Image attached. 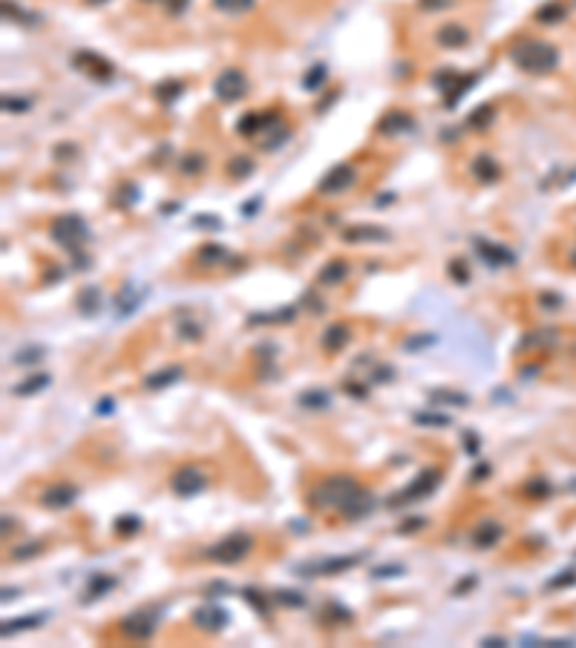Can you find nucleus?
Here are the masks:
<instances>
[{
  "label": "nucleus",
  "instance_id": "obj_11",
  "mask_svg": "<svg viewBox=\"0 0 576 648\" xmlns=\"http://www.w3.org/2000/svg\"><path fill=\"white\" fill-rule=\"evenodd\" d=\"M75 498H78V487H75V484L61 481V484H50V487L43 490L41 505L46 510H63V507L75 505Z\"/></svg>",
  "mask_w": 576,
  "mask_h": 648
},
{
  "label": "nucleus",
  "instance_id": "obj_23",
  "mask_svg": "<svg viewBox=\"0 0 576 648\" xmlns=\"http://www.w3.org/2000/svg\"><path fill=\"white\" fill-rule=\"evenodd\" d=\"M43 622V614H29V617H18V620H6L3 625H0V634L3 637H14L18 631H29V628H38Z\"/></svg>",
  "mask_w": 576,
  "mask_h": 648
},
{
  "label": "nucleus",
  "instance_id": "obj_54",
  "mask_svg": "<svg viewBox=\"0 0 576 648\" xmlns=\"http://www.w3.org/2000/svg\"><path fill=\"white\" fill-rule=\"evenodd\" d=\"M110 409H113V401H101V403H99V412H101V415L110 412Z\"/></svg>",
  "mask_w": 576,
  "mask_h": 648
},
{
  "label": "nucleus",
  "instance_id": "obj_37",
  "mask_svg": "<svg viewBox=\"0 0 576 648\" xmlns=\"http://www.w3.org/2000/svg\"><path fill=\"white\" fill-rule=\"evenodd\" d=\"M326 75H329V72H326V67H323V63H317V67H314V70H311L306 78H302V87H306L309 92H314V90H317V87L326 81Z\"/></svg>",
  "mask_w": 576,
  "mask_h": 648
},
{
  "label": "nucleus",
  "instance_id": "obj_30",
  "mask_svg": "<svg viewBox=\"0 0 576 648\" xmlns=\"http://www.w3.org/2000/svg\"><path fill=\"white\" fill-rule=\"evenodd\" d=\"M493 121H495V107L493 104H482L478 110H473V116L467 119V124L473 130H487Z\"/></svg>",
  "mask_w": 576,
  "mask_h": 648
},
{
  "label": "nucleus",
  "instance_id": "obj_15",
  "mask_svg": "<svg viewBox=\"0 0 576 648\" xmlns=\"http://www.w3.org/2000/svg\"><path fill=\"white\" fill-rule=\"evenodd\" d=\"M412 127H415V121H412L409 112H404V110H389L387 116L378 121V133H383V136H398V133H407V130H412Z\"/></svg>",
  "mask_w": 576,
  "mask_h": 648
},
{
  "label": "nucleus",
  "instance_id": "obj_9",
  "mask_svg": "<svg viewBox=\"0 0 576 648\" xmlns=\"http://www.w3.org/2000/svg\"><path fill=\"white\" fill-rule=\"evenodd\" d=\"M358 182V170L351 165H334L323 179H320L317 190L323 193V196H338V193H346L351 185Z\"/></svg>",
  "mask_w": 576,
  "mask_h": 648
},
{
  "label": "nucleus",
  "instance_id": "obj_53",
  "mask_svg": "<svg viewBox=\"0 0 576 648\" xmlns=\"http://www.w3.org/2000/svg\"><path fill=\"white\" fill-rule=\"evenodd\" d=\"M482 645H504V640L502 637H487V640H482Z\"/></svg>",
  "mask_w": 576,
  "mask_h": 648
},
{
  "label": "nucleus",
  "instance_id": "obj_48",
  "mask_svg": "<svg viewBox=\"0 0 576 648\" xmlns=\"http://www.w3.org/2000/svg\"><path fill=\"white\" fill-rule=\"evenodd\" d=\"M392 574H404V568H401V565H387V568H378V571H375L378 579H380V576H392Z\"/></svg>",
  "mask_w": 576,
  "mask_h": 648
},
{
  "label": "nucleus",
  "instance_id": "obj_20",
  "mask_svg": "<svg viewBox=\"0 0 576 648\" xmlns=\"http://www.w3.org/2000/svg\"><path fill=\"white\" fill-rule=\"evenodd\" d=\"M116 585H119L116 576H110V574H92V576H90V585H87V591H84V603H92V599L110 594Z\"/></svg>",
  "mask_w": 576,
  "mask_h": 648
},
{
  "label": "nucleus",
  "instance_id": "obj_46",
  "mask_svg": "<svg viewBox=\"0 0 576 648\" xmlns=\"http://www.w3.org/2000/svg\"><path fill=\"white\" fill-rule=\"evenodd\" d=\"M559 14H562V9H559V6H545V9L539 12V21H556Z\"/></svg>",
  "mask_w": 576,
  "mask_h": 648
},
{
  "label": "nucleus",
  "instance_id": "obj_36",
  "mask_svg": "<svg viewBox=\"0 0 576 648\" xmlns=\"http://www.w3.org/2000/svg\"><path fill=\"white\" fill-rule=\"evenodd\" d=\"M138 527H141L138 516H121V518H116V533H119V536H133Z\"/></svg>",
  "mask_w": 576,
  "mask_h": 648
},
{
  "label": "nucleus",
  "instance_id": "obj_33",
  "mask_svg": "<svg viewBox=\"0 0 576 648\" xmlns=\"http://www.w3.org/2000/svg\"><path fill=\"white\" fill-rule=\"evenodd\" d=\"M179 95H182V81H162V84L156 87V99L165 101V104L176 101Z\"/></svg>",
  "mask_w": 576,
  "mask_h": 648
},
{
  "label": "nucleus",
  "instance_id": "obj_4",
  "mask_svg": "<svg viewBox=\"0 0 576 648\" xmlns=\"http://www.w3.org/2000/svg\"><path fill=\"white\" fill-rule=\"evenodd\" d=\"M52 239L58 242L61 248H67L72 254H81V245L90 239V231H87V222L75 214H67V216H58L52 222Z\"/></svg>",
  "mask_w": 576,
  "mask_h": 648
},
{
  "label": "nucleus",
  "instance_id": "obj_13",
  "mask_svg": "<svg viewBox=\"0 0 576 648\" xmlns=\"http://www.w3.org/2000/svg\"><path fill=\"white\" fill-rule=\"evenodd\" d=\"M363 556H343V559H320L314 565H302L300 574H309V576H331V574H340V571H349L351 565H358Z\"/></svg>",
  "mask_w": 576,
  "mask_h": 648
},
{
  "label": "nucleus",
  "instance_id": "obj_31",
  "mask_svg": "<svg viewBox=\"0 0 576 648\" xmlns=\"http://www.w3.org/2000/svg\"><path fill=\"white\" fill-rule=\"evenodd\" d=\"M211 3H214V9L225 12V14H245L254 9L257 0H211Z\"/></svg>",
  "mask_w": 576,
  "mask_h": 648
},
{
  "label": "nucleus",
  "instance_id": "obj_1",
  "mask_svg": "<svg viewBox=\"0 0 576 648\" xmlns=\"http://www.w3.org/2000/svg\"><path fill=\"white\" fill-rule=\"evenodd\" d=\"M309 505L317 510H338L343 518L355 522V518L369 516L378 507V498L366 487H360V481H355L351 476H329L311 487Z\"/></svg>",
  "mask_w": 576,
  "mask_h": 648
},
{
  "label": "nucleus",
  "instance_id": "obj_18",
  "mask_svg": "<svg viewBox=\"0 0 576 648\" xmlns=\"http://www.w3.org/2000/svg\"><path fill=\"white\" fill-rule=\"evenodd\" d=\"M351 340V329L346 323H331V326L323 332V349L326 352H343Z\"/></svg>",
  "mask_w": 576,
  "mask_h": 648
},
{
  "label": "nucleus",
  "instance_id": "obj_41",
  "mask_svg": "<svg viewBox=\"0 0 576 648\" xmlns=\"http://www.w3.org/2000/svg\"><path fill=\"white\" fill-rule=\"evenodd\" d=\"M176 329H179V334H182L185 340H199V337H202V326H199L196 320H182Z\"/></svg>",
  "mask_w": 576,
  "mask_h": 648
},
{
  "label": "nucleus",
  "instance_id": "obj_34",
  "mask_svg": "<svg viewBox=\"0 0 576 648\" xmlns=\"http://www.w3.org/2000/svg\"><path fill=\"white\" fill-rule=\"evenodd\" d=\"M432 403H450V407H467L470 398L461 395V392H446V389H435V392L429 395Z\"/></svg>",
  "mask_w": 576,
  "mask_h": 648
},
{
  "label": "nucleus",
  "instance_id": "obj_55",
  "mask_svg": "<svg viewBox=\"0 0 576 648\" xmlns=\"http://www.w3.org/2000/svg\"><path fill=\"white\" fill-rule=\"evenodd\" d=\"M90 6H99V3H107V0H87Z\"/></svg>",
  "mask_w": 576,
  "mask_h": 648
},
{
  "label": "nucleus",
  "instance_id": "obj_49",
  "mask_svg": "<svg viewBox=\"0 0 576 648\" xmlns=\"http://www.w3.org/2000/svg\"><path fill=\"white\" fill-rule=\"evenodd\" d=\"M450 268H453V274H455V280H458V283H467V271H464V265H461V263H453Z\"/></svg>",
  "mask_w": 576,
  "mask_h": 648
},
{
  "label": "nucleus",
  "instance_id": "obj_6",
  "mask_svg": "<svg viewBox=\"0 0 576 648\" xmlns=\"http://www.w3.org/2000/svg\"><path fill=\"white\" fill-rule=\"evenodd\" d=\"M248 92V78L243 70H225V72H219V78L214 81V95L219 101H239L243 95Z\"/></svg>",
  "mask_w": 576,
  "mask_h": 648
},
{
  "label": "nucleus",
  "instance_id": "obj_14",
  "mask_svg": "<svg viewBox=\"0 0 576 648\" xmlns=\"http://www.w3.org/2000/svg\"><path fill=\"white\" fill-rule=\"evenodd\" d=\"M435 41H438V46H444V50H464V46L470 43V32L461 23H444L435 32Z\"/></svg>",
  "mask_w": 576,
  "mask_h": 648
},
{
  "label": "nucleus",
  "instance_id": "obj_40",
  "mask_svg": "<svg viewBox=\"0 0 576 648\" xmlns=\"http://www.w3.org/2000/svg\"><path fill=\"white\" fill-rule=\"evenodd\" d=\"M144 3H162V6L167 9V14H173V18H179L182 12H187L190 0H144Z\"/></svg>",
  "mask_w": 576,
  "mask_h": 648
},
{
  "label": "nucleus",
  "instance_id": "obj_8",
  "mask_svg": "<svg viewBox=\"0 0 576 648\" xmlns=\"http://www.w3.org/2000/svg\"><path fill=\"white\" fill-rule=\"evenodd\" d=\"M156 614L150 611H133V614H127V617L121 620V634L127 640H136V642H144V640H150L156 634Z\"/></svg>",
  "mask_w": 576,
  "mask_h": 648
},
{
  "label": "nucleus",
  "instance_id": "obj_26",
  "mask_svg": "<svg viewBox=\"0 0 576 648\" xmlns=\"http://www.w3.org/2000/svg\"><path fill=\"white\" fill-rule=\"evenodd\" d=\"M78 309H81V314L92 317L95 312L101 309V291L95 288V285H87L81 294H78Z\"/></svg>",
  "mask_w": 576,
  "mask_h": 648
},
{
  "label": "nucleus",
  "instance_id": "obj_43",
  "mask_svg": "<svg viewBox=\"0 0 576 648\" xmlns=\"http://www.w3.org/2000/svg\"><path fill=\"white\" fill-rule=\"evenodd\" d=\"M424 343H435V337H432V334L409 337V340H407V349H409V352H418V349H424Z\"/></svg>",
  "mask_w": 576,
  "mask_h": 648
},
{
  "label": "nucleus",
  "instance_id": "obj_27",
  "mask_svg": "<svg viewBox=\"0 0 576 648\" xmlns=\"http://www.w3.org/2000/svg\"><path fill=\"white\" fill-rule=\"evenodd\" d=\"M329 403H331V395L326 389H309V392L300 395V407H306V409H326Z\"/></svg>",
  "mask_w": 576,
  "mask_h": 648
},
{
  "label": "nucleus",
  "instance_id": "obj_42",
  "mask_svg": "<svg viewBox=\"0 0 576 648\" xmlns=\"http://www.w3.org/2000/svg\"><path fill=\"white\" fill-rule=\"evenodd\" d=\"M418 6L426 12H441V9H450L453 0H418Z\"/></svg>",
  "mask_w": 576,
  "mask_h": 648
},
{
  "label": "nucleus",
  "instance_id": "obj_19",
  "mask_svg": "<svg viewBox=\"0 0 576 648\" xmlns=\"http://www.w3.org/2000/svg\"><path fill=\"white\" fill-rule=\"evenodd\" d=\"M473 176H475L478 182L493 185V182L502 176V168H499V161H495V159H490V156H478V159H473Z\"/></svg>",
  "mask_w": 576,
  "mask_h": 648
},
{
  "label": "nucleus",
  "instance_id": "obj_35",
  "mask_svg": "<svg viewBox=\"0 0 576 648\" xmlns=\"http://www.w3.org/2000/svg\"><path fill=\"white\" fill-rule=\"evenodd\" d=\"M415 424H421V427H450V424H453V415H444V412H418V415H415Z\"/></svg>",
  "mask_w": 576,
  "mask_h": 648
},
{
  "label": "nucleus",
  "instance_id": "obj_2",
  "mask_svg": "<svg viewBox=\"0 0 576 648\" xmlns=\"http://www.w3.org/2000/svg\"><path fill=\"white\" fill-rule=\"evenodd\" d=\"M510 58H513V63H516L519 70L531 72V75L553 72L556 63H559L556 46H551L548 41H533V38L519 41V43L513 46V52H510Z\"/></svg>",
  "mask_w": 576,
  "mask_h": 648
},
{
  "label": "nucleus",
  "instance_id": "obj_52",
  "mask_svg": "<svg viewBox=\"0 0 576 648\" xmlns=\"http://www.w3.org/2000/svg\"><path fill=\"white\" fill-rule=\"evenodd\" d=\"M3 107H6V110H18V112H21V110H26L29 104H26V101H9V99H6V101H3Z\"/></svg>",
  "mask_w": 576,
  "mask_h": 648
},
{
  "label": "nucleus",
  "instance_id": "obj_21",
  "mask_svg": "<svg viewBox=\"0 0 576 648\" xmlns=\"http://www.w3.org/2000/svg\"><path fill=\"white\" fill-rule=\"evenodd\" d=\"M499 539H502V527L495 525V522H484V525H478V527L473 530V545L482 547V550L493 547Z\"/></svg>",
  "mask_w": 576,
  "mask_h": 648
},
{
  "label": "nucleus",
  "instance_id": "obj_22",
  "mask_svg": "<svg viewBox=\"0 0 576 648\" xmlns=\"http://www.w3.org/2000/svg\"><path fill=\"white\" fill-rule=\"evenodd\" d=\"M46 386H50V375H46V372H38V375H29V378H23L21 383H14L12 392L18 395V398H26V395L41 392V389H46Z\"/></svg>",
  "mask_w": 576,
  "mask_h": 648
},
{
  "label": "nucleus",
  "instance_id": "obj_28",
  "mask_svg": "<svg viewBox=\"0 0 576 648\" xmlns=\"http://www.w3.org/2000/svg\"><path fill=\"white\" fill-rule=\"evenodd\" d=\"M196 259H199V265H219V263H225L228 259V251L222 248V245H202L199 248V254H196Z\"/></svg>",
  "mask_w": 576,
  "mask_h": 648
},
{
  "label": "nucleus",
  "instance_id": "obj_10",
  "mask_svg": "<svg viewBox=\"0 0 576 648\" xmlns=\"http://www.w3.org/2000/svg\"><path fill=\"white\" fill-rule=\"evenodd\" d=\"M194 622H196V628L207 631V634H219V631H225V625L231 622V617H228V611L222 608V605L205 603V605H199V608L194 611Z\"/></svg>",
  "mask_w": 576,
  "mask_h": 648
},
{
  "label": "nucleus",
  "instance_id": "obj_38",
  "mask_svg": "<svg viewBox=\"0 0 576 648\" xmlns=\"http://www.w3.org/2000/svg\"><path fill=\"white\" fill-rule=\"evenodd\" d=\"M274 599H277L280 605H288V608H302V605H306V596L297 594V591H277Z\"/></svg>",
  "mask_w": 576,
  "mask_h": 648
},
{
  "label": "nucleus",
  "instance_id": "obj_12",
  "mask_svg": "<svg viewBox=\"0 0 576 648\" xmlns=\"http://www.w3.org/2000/svg\"><path fill=\"white\" fill-rule=\"evenodd\" d=\"M72 63H75L78 70H84L87 75L99 78V81L113 78V63L104 61L101 55H95V52H75V55H72Z\"/></svg>",
  "mask_w": 576,
  "mask_h": 648
},
{
  "label": "nucleus",
  "instance_id": "obj_44",
  "mask_svg": "<svg viewBox=\"0 0 576 648\" xmlns=\"http://www.w3.org/2000/svg\"><path fill=\"white\" fill-rule=\"evenodd\" d=\"M38 550H41V545H23V547H18V550H14V559H29V556H38Z\"/></svg>",
  "mask_w": 576,
  "mask_h": 648
},
{
  "label": "nucleus",
  "instance_id": "obj_32",
  "mask_svg": "<svg viewBox=\"0 0 576 648\" xmlns=\"http://www.w3.org/2000/svg\"><path fill=\"white\" fill-rule=\"evenodd\" d=\"M251 173H254V161L248 156H234L228 161V176H231V179H245V176H251Z\"/></svg>",
  "mask_w": 576,
  "mask_h": 648
},
{
  "label": "nucleus",
  "instance_id": "obj_5",
  "mask_svg": "<svg viewBox=\"0 0 576 648\" xmlns=\"http://www.w3.org/2000/svg\"><path fill=\"white\" fill-rule=\"evenodd\" d=\"M438 484H441V469H424V473L415 481H409L401 493H395L387 505L389 507H401V505H412V501H421L429 493H435Z\"/></svg>",
  "mask_w": 576,
  "mask_h": 648
},
{
  "label": "nucleus",
  "instance_id": "obj_39",
  "mask_svg": "<svg viewBox=\"0 0 576 648\" xmlns=\"http://www.w3.org/2000/svg\"><path fill=\"white\" fill-rule=\"evenodd\" d=\"M179 170L182 173H187V176H194V173H202L205 170V156H185L182 161H179Z\"/></svg>",
  "mask_w": 576,
  "mask_h": 648
},
{
  "label": "nucleus",
  "instance_id": "obj_16",
  "mask_svg": "<svg viewBox=\"0 0 576 648\" xmlns=\"http://www.w3.org/2000/svg\"><path fill=\"white\" fill-rule=\"evenodd\" d=\"M343 239L346 242H387L389 239V231L387 228H378V225H351V228L343 231Z\"/></svg>",
  "mask_w": 576,
  "mask_h": 648
},
{
  "label": "nucleus",
  "instance_id": "obj_17",
  "mask_svg": "<svg viewBox=\"0 0 576 648\" xmlns=\"http://www.w3.org/2000/svg\"><path fill=\"white\" fill-rule=\"evenodd\" d=\"M475 248H478V254H482V259H487L490 265H513L516 263L513 251L504 248V245H493V242H487V239H475Z\"/></svg>",
  "mask_w": 576,
  "mask_h": 648
},
{
  "label": "nucleus",
  "instance_id": "obj_29",
  "mask_svg": "<svg viewBox=\"0 0 576 648\" xmlns=\"http://www.w3.org/2000/svg\"><path fill=\"white\" fill-rule=\"evenodd\" d=\"M294 320V309H280V312H271V314H251V326H280V323H291Z\"/></svg>",
  "mask_w": 576,
  "mask_h": 648
},
{
  "label": "nucleus",
  "instance_id": "obj_7",
  "mask_svg": "<svg viewBox=\"0 0 576 648\" xmlns=\"http://www.w3.org/2000/svg\"><path fill=\"white\" fill-rule=\"evenodd\" d=\"M207 487V478L202 476V469H196L194 464H187V467H179L173 473L170 478V490L179 496V498H190V496H196Z\"/></svg>",
  "mask_w": 576,
  "mask_h": 648
},
{
  "label": "nucleus",
  "instance_id": "obj_51",
  "mask_svg": "<svg viewBox=\"0 0 576 648\" xmlns=\"http://www.w3.org/2000/svg\"><path fill=\"white\" fill-rule=\"evenodd\" d=\"M346 389H349V395H351V398H366V389H363V386H355V383H346Z\"/></svg>",
  "mask_w": 576,
  "mask_h": 648
},
{
  "label": "nucleus",
  "instance_id": "obj_3",
  "mask_svg": "<svg viewBox=\"0 0 576 648\" xmlns=\"http://www.w3.org/2000/svg\"><path fill=\"white\" fill-rule=\"evenodd\" d=\"M251 536L243 530H236L231 533V536L225 539H219L216 545H211L205 550V559L207 562H216V565H236V562H243L248 554H251Z\"/></svg>",
  "mask_w": 576,
  "mask_h": 648
},
{
  "label": "nucleus",
  "instance_id": "obj_45",
  "mask_svg": "<svg viewBox=\"0 0 576 648\" xmlns=\"http://www.w3.org/2000/svg\"><path fill=\"white\" fill-rule=\"evenodd\" d=\"M415 527H426V518H407V522L401 525V533H415Z\"/></svg>",
  "mask_w": 576,
  "mask_h": 648
},
{
  "label": "nucleus",
  "instance_id": "obj_47",
  "mask_svg": "<svg viewBox=\"0 0 576 648\" xmlns=\"http://www.w3.org/2000/svg\"><path fill=\"white\" fill-rule=\"evenodd\" d=\"M464 449H467L470 456H473V452H478V435H473V432L464 435Z\"/></svg>",
  "mask_w": 576,
  "mask_h": 648
},
{
  "label": "nucleus",
  "instance_id": "obj_50",
  "mask_svg": "<svg viewBox=\"0 0 576 648\" xmlns=\"http://www.w3.org/2000/svg\"><path fill=\"white\" fill-rule=\"evenodd\" d=\"M475 582H478L475 576H467V579H464V582H461V585H458V588H455L453 594H464V591H467V588H475Z\"/></svg>",
  "mask_w": 576,
  "mask_h": 648
},
{
  "label": "nucleus",
  "instance_id": "obj_25",
  "mask_svg": "<svg viewBox=\"0 0 576 648\" xmlns=\"http://www.w3.org/2000/svg\"><path fill=\"white\" fill-rule=\"evenodd\" d=\"M349 277V265L343 263V259H331V263L320 271V283L323 285H338Z\"/></svg>",
  "mask_w": 576,
  "mask_h": 648
},
{
  "label": "nucleus",
  "instance_id": "obj_24",
  "mask_svg": "<svg viewBox=\"0 0 576 648\" xmlns=\"http://www.w3.org/2000/svg\"><path fill=\"white\" fill-rule=\"evenodd\" d=\"M182 378V366H165V369H158L156 375H150L147 381H144V386L147 389H165V386H170V383H176Z\"/></svg>",
  "mask_w": 576,
  "mask_h": 648
}]
</instances>
